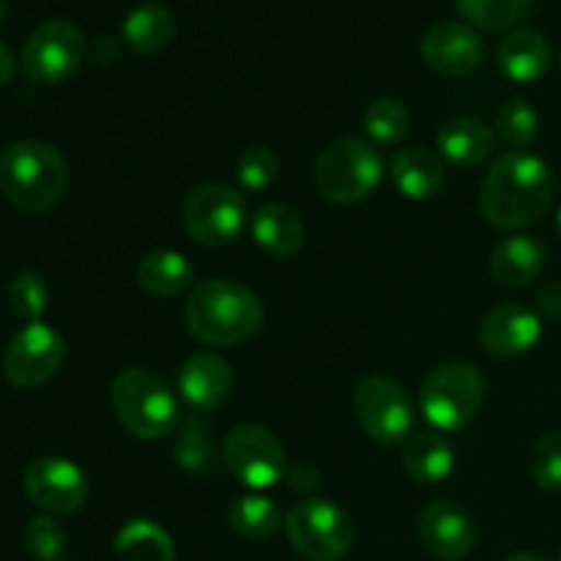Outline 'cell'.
Returning <instances> with one entry per match:
<instances>
[{"mask_svg": "<svg viewBox=\"0 0 561 561\" xmlns=\"http://www.w3.org/2000/svg\"><path fill=\"white\" fill-rule=\"evenodd\" d=\"M285 480H288V485L294 488V491L312 493L321 488V471L312 469V466H294V469H288Z\"/></svg>", "mask_w": 561, "mask_h": 561, "instance_id": "36", "label": "cell"}, {"mask_svg": "<svg viewBox=\"0 0 561 561\" xmlns=\"http://www.w3.org/2000/svg\"><path fill=\"white\" fill-rule=\"evenodd\" d=\"M559 561H561V559H559Z\"/></svg>", "mask_w": 561, "mask_h": 561, "instance_id": "42", "label": "cell"}, {"mask_svg": "<svg viewBox=\"0 0 561 561\" xmlns=\"http://www.w3.org/2000/svg\"><path fill=\"white\" fill-rule=\"evenodd\" d=\"M422 58L444 77H466L482 64L485 47L474 27L463 22H438L422 36Z\"/></svg>", "mask_w": 561, "mask_h": 561, "instance_id": "16", "label": "cell"}, {"mask_svg": "<svg viewBox=\"0 0 561 561\" xmlns=\"http://www.w3.org/2000/svg\"><path fill=\"white\" fill-rule=\"evenodd\" d=\"M496 131L510 148L524 151L540 131V113L526 99H513L496 115Z\"/></svg>", "mask_w": 561, "mask_h": 561, "instance_id": "31", "label": "cell"}, {"mask_svg": "<svg viewBox=\"0 0 561 561\" xmlns=\"http://www.w3.org/2000/svg\"><path fill=\"white\" fill-rule=\"evenodd\" d=\"M365 129L376 142L392 146L400 142L411 129V113L400 99H376L365 110Z\"/></svg>", "mask_w": 561, "mask_h": 561, "instance_id": "30", "label": "cell"}, {"mask_svg": "<svg viewBox=\"0 0 561 561\" xmlns=\"http://www.w3.org/2000/svg\"><path fill=\"white\" fill-rule=\"evenodd\" d=\"M124 44L137 55H157L175 38V16L162 3H137L121 25Z\"/></svg>", "mask_w": 561, "mask_h": 561, "instance_id": "23", "label": "cell"}, {"mask_svg": "<svg viewBox=\"0 0 561 561\" xmlns=\"http://www.w3.org/2000/svg\"><path fill=\"white\" fill-rule=\"evenodd\" d=\"M557 225H559V236H561V208H559V217H557Z\"/></svg>", "mask_w": 561, "mask_h": 561, "instance_id": "41", "label": "cell"}, {"mask_svg": "<svg viewBox=\"0 0 561 561\" xmlns=\"http://www.w3.org/2000/svg\"><path fill=\"white\" fill-rule=\"evenodd\" d=\"M485 389V376L469 362L438 365L420 387L422 414L438 433L460 431L482 409Z\"/></svg>", "mask_w": 561, "mask_h": 561, "instance_id": "6", "label": "cell"}, {"mask_svg": "<svg viewBox=\"0 0 561 561\" xmlns=\"http://www.w3.org/2000/svg\"><path fill=\"white\" fill-rule=\"evenodd\" d=\"M460 14L482 31H504L524 20L531 0H455Z\"/></svg>", "mask_w": 561, "mask_h": 561, "instance_id": "29", "label": "cell"}, {"mask_svg": "<svg viewBox=\"0 0 561 561\" xmlns=\"http://www.w3.org/2000/svg\"><path fill=\"white\" fill-rule=\"evenodd\" d=\"M27 499L49 515H71L88 502V477L71 460L47 455L36 458L22 477Z\"/></svg>", "mask_w": 561, "mask_h": 561, "instance_id": "13", "label": "cell"}, {"mask_svg": "<svg viewBox=\"0 0 561 561\" xmlns=\"http://www.w3.org/2000/svg\"><path fill=\"white\" fill-rule=\"evenodd\" d=\"M222 460L230 474L250 491H266L288 474L283 444L261 425L233 427L225 436Z\"/></svg>", "mask_w": 561, "mask_h": 561, "instance_id": "11", "label": "cell"}, {"mask_svg": "<svg viewBox=\"0 0 561 561\" xmlns=\"http://www.w3.org/2000/svg\"><path fill=\"white\" fill-rule=\"evenodd\" d=\"M354 411L362 431L387 447L409 442L414 431V400L387 376H370L356 387Z\"/></svg>", "mask_w": 561, "mask_h": 561, "instance_id": "10", "label": "cell"}, {"mask_svg": "<svg viewBox=\"0 0 561 561\" xmlns=\"http://www.w3.org/2000/svg\"><path fill=\"white\" fill-rule=\"evenodd\" d=\"M85 58V36L69 20H47L33 27L22 47V69L38 85H58L77 75Z\"/></svg>", "mask_w": 561, "mask_h": 561, "instance_id": "8", "label": "cell"}, {"mask_svg": "<svg viewBox=\"0 0 561 561\" xmlns=\"http://www.w3.org/2000/svg\"><path fill=\"white\" fill-rule=\"evenodd\" d=\"M383 162L365 137H340L329 142L316 162V186L337 206L362 203L381 184Z\"/></svg>", "mask_w": 561, "mask_h": 561, "instance_id": "5", "label": "cell"}, {"mask_svg": "<svg viewBox=\"0 0 561 561\" xmlns=\"http://www.w3.org/2000/svg\"><path fill=\"white\" fill-rule=\"evenodd\" d=\"M290 546L310 561H340L354 548V520L329 499H301L285 515Z\"/></svg>", "mask_w": 561, "mask_h": 561, "instance_id": "7", "label": "cell"}, {"mask_svg": "<svg viewBox=\"0 0 561 561\" xmlns=\"http://www.w3.org/2000/svg\"><path fill=\"white\" fill-rule=\"evenodd\" d=\"M548 250L535 236H510L491 255V274L504 288H524L546 272Z\"/></svg>", "mask_w": 561, "mask_h": 561, "instance_id": "18", "label": "cell"}, {"mask_svg": "<svg viewBox=\"0 0 561 561\" xmlns=\"http://www.w3.org/2000/svg\"><path fill=\"white\" fill-rule=\"evenodd\" d=\"M14 71H16L14 55H11V49L0 42V88L9 85L11 77H14Z\"/></svg>", "mask_w": 561, "mask_h": 561, "instance_id": "38", "label": "cell"}, {"mask_svg": "<svg viewBox=\"0 0 561 561\" xmlns=\"http://www.w3.org/2000/svg\"><path fill=\"white\" fill-rule=\"evenodd\" d=\"M504 561H548V559H542L540 553H513V557H507Z\"/></svg>", "mask_w": 561, "mask_h": 561, "instance_id": "39", "label": "cell"}, {"mask_svg": "<svg viewBox=\"0 0 561 561\" xmlns=\"http://www.w3.org/2000/svg\"><path fill=\"white\" fill-rule=\"evenodd\" d=\"M305 222L285 203H263L252 217V239L268 255H296L305 244Z\"/></svg>", "mask_w": 561, "mask_h": 561, "instance_id": "22", "label": "cell"}, {"mask_svg": "<svg viewBox=\"0 0 561 561\" xmlns=\"http://www.w3.org/2000/svg\"><path fill=\"white\" fill-rule=\"evenodd\" d=\"M236 175L247 192H263L277 181L279 159L268 146H250L236 159Z\"/></svg>", "mask_w": 561, "mask_h": 561, "instance_id": "33", "label": "cell"}, {"mask_svg": "<svg viewBox=\"0 0 561 561\" xmlns=\"http://www.w3.org/2000/svg\"><path fill=\"white\" fill-rule=\"evenodd\" d=\"M537 312L540 318L561 316V283H546L537 290Z\"/></svg>", "mask_w": 561, "mask_h": 561, "instance_id": "37", "label": "cell"}, {"mask_svg": "<svg viewBox=\"0 0 561 561\" xmlns=\"http://www.w3.org/2000/svg\"><path fill=\"white\" fill-rule=\"evenodd\" d=\"M392 184L409 201H431L444 186L442 157L427 151L425 146L400 148L389 162Z\"/></svg>", "mask_w": 561, "mask_h": 561, "instance_id": "19", "label": "cell"}, {"mask_svg": "<svg viewBox=\"0 0 561 561\" xmlns=\"http://www.w3.org/2000/svg\"><path fill=\"white\" fill-rule=\"evenodd\" d=\"M22 542H25V551L36 561H60L66 546H69V535L55 518L38 515V518L27 520L25 531H22Z\"/></svg>", "mask_w": 561, "mask_h": 561, "instance_id": "32", "label": "cell"}, {"mask_svg": "<svg viewBox=\"0 0 561 561\" xmlns=\"http://www.w3.org/2000/svg\"><path fill=\"white\" fill-rule=\"evenodd\" d=\"M3 20H5V3L0 0V25H3Z\"/></svg>", "mask_w": 561, "mask_h": 561, "instance_id": "40", "label": "cell"}, {"mask_svg": "<svg viewBox=\"0 0 561 561\" xmlns=\"http://www.w3.org/2000/svg\"><path fill=\"white\" fill-rule=\"evenodd\" d=\"M228 524L236 535L247 537V540H266L283 526V513H279L277 502H272L268 496L250 493L230 504Z\"/></svg>", "mask_w": 561, "mask_h": 561, "instance_id": "27", "label": "cell"}, {"mask_svg": "<svg viewBox=\"0 0 561 561\" xmlns=\"http://www.w3.org/2000/svg\"><path fill=\"white\" fill-rule=\"evenodd\" d=\"M551 44L542 33L529 31H513L502 38L499 44V66L504 75L515 82H535L551 69Z\"/></svg>", "mask_w": 561, "mask_h": 561, "instance_id": "21", "label": "cell"}, {"mask_svg": "<svg viewBox=\"0 0 561 561\" xmlns=\"http://www.w3.org/2000/svg\"><path fill=\"white\" fill-rule=\"evenodd\" d=\"M263 301L233 279H206L190 290L184 323L190 334L214 348L247 343L263 327Z\"/></svg>", "mask_w": 561, "mask_h": 561, "instance_id": "2", "label": "cell"}, {"mask_svg": "<svg viewBox=\"0 0 561 561\" xmlns=\"http://www.w3.org/2000/svg\"><path fill=\"white\" fill-rule=\"evenodd\" d=\"M110 400L121 425L142 442L170 436L179 425V403L173 389L146 367L121 370L110 387Z\"/></svg>", "mask_w": 561, "mask_h": 561, "instance_id": "4", "label": "cell"}, {"mask_svg": "<svg viewBox=\"0 0 561 561\" xmlns=\"http://www.w3.org/2000/svg\"><path fill=\"white\" fill-rule=\"evenodd\" d=\"M553 197L557 179L551 164L529 151H510L488 170L480 211L491 228L513 233L546 217Z\"/></svg>", "mask_w": 561, "mask_h": 561, "instance_id": "1", "label": "cell"}, {"mask_svg": "<svg viewBox=\"0 0 561 561\" xmlns=\"http://www.w3.org/2000/svg\"><path fill=\"white\" fill-rule=\"evenodd\" d=\"M529 471L531 480L546 491H557L561 488V433H546L540 442L535 444L529 455Z\"/></svg>", "mask_w": 561, "mask_h": 561, "instance_id": "35", "label": "cell"}, {"mask_svg": "<svg viewBox=\"0 0 561 561\" xmlns=\"http://www.w3.org/2000/svg\"><path fill=\"white\" fill-rule=\"evenodd\" d=\"M115 553L124 561H175L173 537L146 518L126 520L115 537Z\"/></svg>", "mask_w": 561, "mask_h": 561, "instance_id": "26", "label": "cell"}, {"mask_svg": "<svg viewBox=\"0 0 561 561\" xmlns=\"http://www.w3.org/2000/svg\"><path fill=\"white\" fill-rule=\"evenodd\" d=\"M542 337V318L531 307L520 301H507L499 305L482 318L480 323V343L482 348L499 359L520 356L537 345Z\"/></svg>", "mask_w": 561, "mask_h": 561, "instance_id": "15", "label": "cell"}, {"mask_svg": "<svg viewBox=\"0 0 561 561\" xmlns=\"http://www.w3.org/2000/svg\"><path fill=\"white\" fill-rule=\"evenodd\" d=\"M9 305L16 318L25 323H36L49 305V288L42 274L22 272L16 274L9 288Z\"/></svg>", "mask_w": 561, "mask_h": 561, "instance_id": "34", "label": "cell"}, {"mask_svg": "<svg viewBox=\"0 0 561 561\" xmlns=\"http://www.w3.org/2000/svg\"><path fill=\"white\" fill-rule=\"evenodd\" d=\"M436 148L447 162L458 164V168H477L491 159L493 148H496V135L482 121L460 115L438 129Z\"/></svg>", "mask_w": 561, "mask_h": 561, "instance_id": "20", "label": "cell"}, {"mask_svg": "<svg viewBox=\"0 0 561 561\" xmlns=\"http://www.w3.org/2000/svg\"><path fill=\"white\" fill-rule=\"evenodd\" d=\"M247 203L230 184L208 181L195 186L184 203V228L197 244L228 247L241 236Z\"/></svg>", "mask_w": 561, "mask_h": 561, "instance_id": "9", "label": "cell"}, {"mask_svg": "<svg viewBox=\"0 0 561 561\" xmlns=\"http://www.w3.org/2000/svg\"><path fill=\"white\" fill-rule=\"evenodd\" d=\"M173 460L190 474H208L214 469L217 455H214L211 431L203 422V416L192 414L181 422L173 444Z\"/></svg>", "mask_w": 561, "mask_h": 561, "instance_id": "28", "label": "cell"}, {"mask_svg": "<svg viewBox=\"0 0 561 561\" xmlns=\"http://www.w3.org/2000/svg\"><path fill=\"white\" fill-rule=\"evenodd\" d=\"M192 279H195V268L190 266V261L181 252L153 250L142 255V261L137 263V283H140V288L146 294L159 296V299L184 294L186 288H192Z\"/></svg>", "mask_w": 561, "mask_h": 561, "instance_id": "25", "label": "cell"}, {"mask_svg": "<svg viewBox=\"0 0 561 561\" xmlns=\"http://www.w3.org/2000/svg\"><path fill=\"white\" fill-rule=\"evenodd\" d=\"M403 466L409 477L422 485H436L444 482L455 469V453L453 444L442 436V433H416L405 442Z\"/></svg>", "mask_w": 561, "mask_h": 561, "instance_id": "24", "label": "cell"}, {"mask_svg": "<svg viewBox=\"0 0 561 561\" xmlns=\"http://www.w3.org/2000/svg\"><path fill=\"white\" fill-rule=\"evenodd\" d=\"M66 359V340L47 323H25L11 337L3 356V373L11 387L36 389L60 370Z\"/></svg>", "mask_w": 561, "mask_h": 561, "instance_id": "12", "label": "cell"}, {"mask_svg": "<svg viewBox=\"0 0 561 561\" xmlns=\"http://www.w3.org/2000/svg\"><path fill=\"white\" fill-rule=\"evenodd\" d=\"M179 392L195 411H214L233 392V370L214 351H197L181 365Z\"/></svg>", "mask_w": 561, "mask_h": 561, "instance_id": "17", "label": "cell"}, {"mask_svg": "<svg viewBox=\"0 0 561 561\" xmlns=\"http://www.w3.org/2000/svg\"><path fill=\"white\" fill-rule=\"evenodd\" d=\"M66 184V159L49 142L16 140L0 153V192L20 211H53L64 197Z\"/></svg>", "mask_w": 561, "mask_h": 561, "instance_id": "3", "label": "cell"}, {"mask_svg": "<svg viewBox=\"0 0 561 561\" xmlns=\"http://www.w3.org/2000/svg\"><path fill=\"white\" fill-rule=\"evenodd\" d=\"M416 537L431 557L455 561L477 548L474 518L453 502H433L416 520Z\"/></svg>", "mask_w": 561, "mask_h": 561, "instance_id": "14", "label": "cell"}]
</instances>
